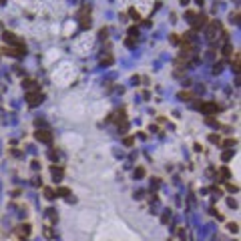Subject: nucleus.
<instances>
[{
  "instance_id": "39448f33",
  "label": "nucleus",
  "mask_w": 241,
  "mask_h": 241,
  "mask_svg": "<svg viewBox=\"0 0 241 241\" xmlns=\"http://www.w3.org/2000/svg\"><path fill=\"white\" fill-rule=\"evenodd\" d=\"M52 179H54V181H60V179H62V169L52 167Z\"/></svg>"
},
{
  "instance_id": "1a4fd4ad",
  "label": "nucleus",
  "mask_w": 241,
  "mask_h": 241,
  "mask_svg": "<svg viewBox=\"0 0 241 241\" xmlns=\"http://www.w3.org/2000/svg\"><path fill=\"white\" fill-rule=\"evenodd\" d=\"M69 193H70V191H69V189H60V193H58V195H62V197H66V195H69Z\"/></svg>"
},
{
  "instance_id": "6e6552de",
  "label": "nucleus",
  "mask_w": 241,
  "mask_h": 241,
  "mask_svg": "<svg viewBox=\"0 0 241 241\" xmlns=\"http://www.w3.org/2000/svg\"><path fill=\"white\" fill-rule=\"evenodd\" d=\"M24 84H26L28 88H32V87H34V80H24Z\"/></svg>"
},
{
  "instance_id": "423d86ee",
  "label": "nucleus",
  "mask_w": 241,
  "mask_h": 241,
  "mask_svg": "<svg viewBox=\"0 0 241 241\" xmlns=\"http://www.w3.org/2000/svg\"><path fill=\"white\" fill-rule=\"evenodd\" d=\"M143 175H145V169H143V167H139L137 171H135V177H137V179H143Z\"/></svg>"
},
{
  "instance_id": "9d476101",
  "label": "nucleus",
  "mask_w": 241,
  "mask_h": 241,
  "mask_svg": "<svg viewBox=\"0 0 241 241\" xmlns=\"http://www.w3.org/2000/svg\"><path fill=\"white\" fill-rule=\"evenodd\" d=\"M221 175H223V179H227V177H229V171H227V169H221Z\"/></svg>"
},
{
  "instance_id": "0eeeda50",
  "label": "nucleus",
  "mask_w": 241,
  "mask_h": 241,
  "mask_svg": "<svg viewBox=\"0 0 241 241\" xmlns=\"http://www.w3.org/2000/svg\"><path fill=\"white\" fill-rule=\"evenodd\" d=\"M46 197H48V199H52V197H54V191H52V189H46Z\"/></svg>"
},
{
  "instance_id": "f03ea898",
  "label": "nucleus",
  "mask_w": 241,
  "mask_h": 241,
  "mask_svg": "<svg viewBox=\"0 0 241 241\" xmlns=\"http://www.w3.org/2000/svg\"><path fill=\"white\" fill-rule=\"evenodd\" d=\"M219 30H221V24H219V22H211V26L207 28V38L215 40V36H219Z\"/></svg>"
},
{
  "instance_id": "7ed1b4c3",
  "label": "nucleus",
  "mask_w": 241,
  "mask_h": 241,
  "mask_svg": "<svg viewBox=\"0 0 241 241\" xmlns=\"http://www.w3.org/2000/svg\"><path fill=\"white\" fill-rule=\"evenodd\" d=\"M201 107V111L205 113V115H217V111H219V107L215 103H203V105H199Z\"/></svg>"
},
{
  "instance_id": "f8f14e48",
  "label": "nucleus",
  "mask_w": 241,
  "mask_h": 241,
  "mask_svg": "<svg viewBox=\"0 0 241 241\" xmlns=\"http://www.w3.org/2000/svg\"><path fill=\"white\" fill-rule=\"evenodd\" d=\"M189 2V0H181V4H187Z\"/></svg>"
},
{
  "instance_id": "f257e3e1",
  "label": "nucleus",
  "mask_w": 241,
  "mask_h": 241,
  "mask_svg": "<svg viewBox=\"0 0 241 241\" xmlns=\"http://www.w3.org/2000/svg\"><path fill=\"white\" fill-rule=\"evenodd\" d=\"M36 139H38L40 143H44V145H50V143H52V133L46 131V129H40V131H36Z\"/></svg>"
},
{
  "instance_id": "20e7f679",
  "label": "nucleus",
  "mask_w": 241,
  "mask_h": 241,
  "mask_svg": "<svg viewBox=\"0 0 241 241\" xmlns=\"http://www.w3.org/2000/svg\"><path fill=\"white\" fill-rule=\"evenodd\" d=\"M26 103L30 105V107H34V105L42 103V95H40V92H28V95H26Z\"/></svg>"
},
{
  "instance_id": "9b49d317",
  "label": "nucleus",
  "mask_w": 241,
  "mask_h": 241,
  "mask_svg": "<svg viewBox=\"0 0 241 241\" xmlns=\"http://www.w3.org/2000/svg\"><path fill=\"white\" fill-rule=\"evenodd\" d=\"M209 141H211V143H219V137H215V135H211V137H209Z\"/></svg>"
}]
</instances>
